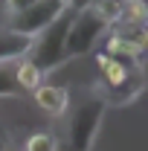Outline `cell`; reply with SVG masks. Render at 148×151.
<instances>
[{
    "label": "cell",
    "mask_w": 148,
    "mask_h": 151,
    "mask_svg": "<svg viewBox=\"0 0 148 151\" xmlns=\"http://www.w3.org/2000/svg\"><path fill=\"white\" fill-rule=\"evenodd\" d=\"M75 18V9L73 3L64 9V15L58 20H52L41 35L32 38V50H29V61L35 64L41 73L47 76L50 70H55L58 64H64L67 61V35H70V23Z\"/></svg>",
    "instance_id": "6da1fadb"
},
{
    "label": "cell",
    "mask_w": 148,
    "mask_h": 151,
    "mask_svg": "<svg viewBox=\"0 0 148 151\" xmlns=\"http://www.w3.org/2000/svg\"><path fill=\"white\" fill-rule=\"evenodd\" d=\"M102 99H87L84 105H78L67 128V139L58 142V151H90L102 122Z\"/></svg>",
    "instance_id": "7a4b0ae2"
},
{
    "label": "cell",
    "mask_w": 148,
    "mask_h": 151,
    "mask_svg": "<svg viewBox=\"0 0 148 151\" xmlns=\"http://www.w3.org/2000/svg\"><path fill=\"white\" fill-rule=\"evenodd\" d=\"M111 29V23L102 18L93 6H84L81 12H75L73 23H70V35H67V58L84 55L90 52L93 44Z\"/></svg>",
    "instance_id": "3957f363"
},
{
    "label": "cell",
    "mask_w": 148,
    "mask_h": 151,
    "mask_svg": "<svg viewBox=\"0 0 148 151\" xmlns=\"http://www.w3.org/2000/svg\"><path fill=\"white\" fill-rule=\"evenodd\" d=\"M70 6V0H38L32 9H26V12H20L15 18H9V29L12 32H20V35L26 38H35L41 35L52 20H58L64 15V9Z\"/></svg>",
    "instance_id": "277c9868"
},
{
    "label": "cell",
    "mask_w": 148,
    "mask_h": 151,
    "mask_svg": "<svg viewBox=\"0 0 148 151\" xmlns=\"http://www.w3.org/2000/svg\"><path fill=\"white\" fill-rule=\"evenodd\" d=\"M32 99H35V108H41L50 116H64L67 108H70V93L58 84H41L32 90Z\"/></svg>",
    "instance_id": "5b68a950"
},
{
    "label": "cell",
    "mask_w": 148,
    "mask_h": 151,
    "mask_svg": "<svg viewBox=\"0 0 148 151\" xmlns=\"http://www.w3.org/2000/svg\"><path fill=\"white\" fill-rule=\"evenodd\" d=\"M29 50H32V38L20 35V32H12L9 26H0V64L20 61V58L29 55Z\"/></svg>",
    "instance_id": "8992f818"
},
{
    "label": "cell",
    "mask_w": 148,
    "mask_h": 151,
    "mask_svg": "<svg viewBox=\"0 0 148 151\" xmlns=\"http://www.w3.org/2000/svg\"><path fill=\"white\" fill-rule=\"evenodd\" d=\"M148 23V0H119V29H142Z\"/></svg>",
    "instance_id": "52a82bcc"
},
{
    "label": "cell",
    "mask_w": 148,
    "mask_h": 151,
    "mask_svg": "<svg viewBox=\"0 0 148 151\" xmlns=\"http://www.w3.org/2000/svg\"><path fill=\"white\" fill-rule=\"evenodd\" d=\"M3 96H12V99L23 96V90H20V84H18V61L0 64V99Z\"/></svg>",
    "instance_id": "ba28073f"
},
{
    "label": "cell",
    "mask_w": 148,
    "mask_h": 151,
    "mask_svg": "<svg viewBox=\"0 0 148 151\" xmlns=\"http://www.w3.org/2000/svg\"><path fill=\"white\" fill-rule=\"evenodd\" d=\"M18 84H20V90H23V93H26V90L32 93L35 87L44 84V73L38 70L29 58H20V61H18Z\"/></svg>",
    "instance_id": "9c48e42d"
},
{
    "label": "cell",
    "mask_w": 148,
    "mask_h": 151,
    "mask_svg": "<svg viewBox=\"0 0 148 151\" xmlns=\"http://www.w3.org/2000/svg\"><path fill=\"white\" fill-rule=\"evenodd\" d=\"M23 151H58V139H55V134H50V131H35L26 137Z\"/></svg>",
    "instance_id": "30bf717a"
},
{
    "label": "cell",
    "mask_w": 148,
    "mask_h": 151,
    "mask_svg": "<svg viewBox=\"0 0 148 151\" xmlns=\"http://www.w3.org/2000/svg\"><path fill=\"white\" fill-rule=\"evenodd\" d=\"M38 0H3V15L6 18H15L20 12H26V9H32Z\"/></svg>",
    "instance_id": "8fae6325"
},
{
    "label": "cell",
    "mask_w": 148,
    "mask_h": 151,
    "mask_svg": "<svg viewBox=\"0 0 148 151\" xmlns=\"http://www.w3.org/2000/svg\"><path fill=\"white\" fill-rule=\"evenodd\" d=\"M137 44L142 47V52H148V26H142V29L137 32Z\"/></svg>",
    "instance_id": "7c38bea8"
}]
</instances>
